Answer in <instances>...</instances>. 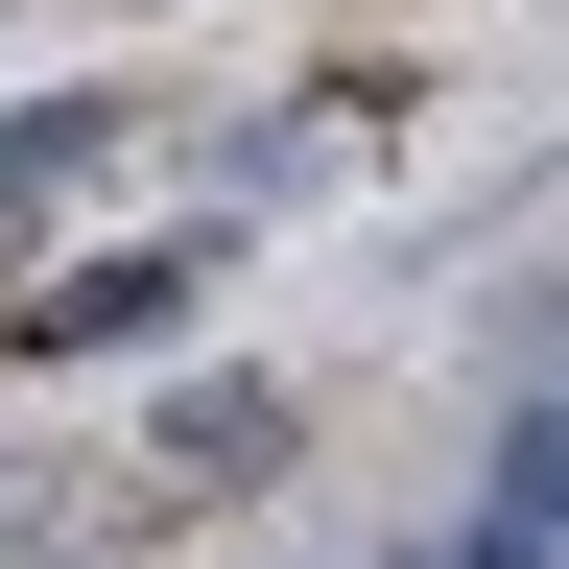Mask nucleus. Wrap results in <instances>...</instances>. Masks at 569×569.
I'll list each match as a JSON object with an SVG mask.
<instances>
[{
    "instance_id": "nucleus-3",
    "label": "nucleus",
    "mask_w": 569,
    "mask_h": 569,
    "mask_svg": "<svg viewBox=\"0 0 569 569\" xmlns=\"http://www.w3.org/2000/svg\"><path fill=\"white\" fill-rule=\"evenodd\" d=\"M498 498H522V522H569V427H522V451H498Z\"/></svg>"
},
{
    "instance_id": "nucleus-4",
    "label": "nucleus",
    "mask_w": 569,
    "mask_h": 569,
    "mask_svg": "<svg viewBox=\"0 0 569 569\" xmlns=\"http://www.w3.org/2000/svg\"><path fill=\"white\" fill-rule=\"evenodd\" d=\"M451 569H569V522H475V546H451Z\"/></svg>"
},
{
    "instance_id": "nucleus-2",
    "label": "nucleus",
    "mask_w": 569,
    "mask_h": 569,
    "mask_svg": "<svg viewBox=\"0 0 569 569\" xmlns=\"http://www.w3.org/2000/svg\"><path fill=\"white\" fill-rule=\"evenodd\" d=\"M284 451V380H190L167 403V451H142V475H261Z\"/></svg>"
},
{
    "instance_id": "nucleus-1",
    "label": "nucleus",
    "mask_w": 569,
    "mask_h": 569,
    "mask_svg": "<svg viewBox=\"0 0 569 569\" xmlns=\"http://www.w3.org/2000/svg\"><path fill=\"white\" fill-rule=\"evenodd\" d=\"M213 284V238H119V261H71V284H24V356H142Z\"/></svg>"
}]
</instances>
